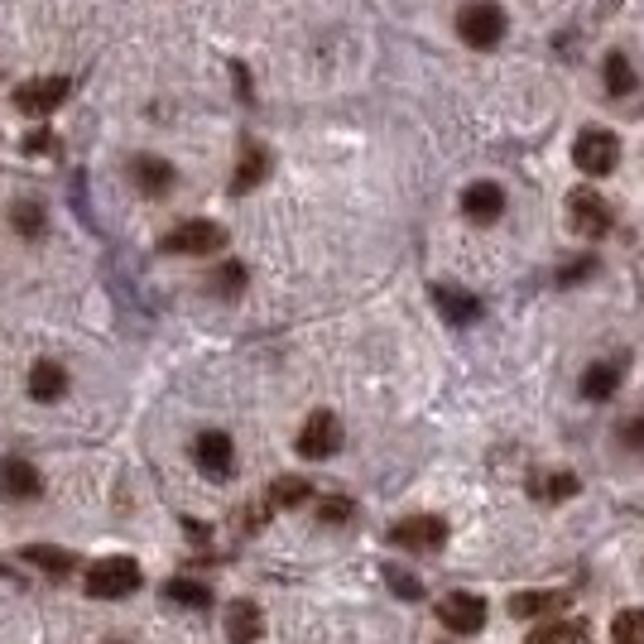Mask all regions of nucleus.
<instances>
[{
    "label": "nucleus",
    "instance_id": "obj_31",
    "mask_svg": "<svg viewBox=\"0 0 644 644\" xmlns=\"http://www.w3.org/2000/svg\"><path fill=\"white\" fill-rule=\"evenodd\" d=\"M621 443H625L630 452H644V414L625 418V424H621Z\"/></svg>",
    "mask_w": 644,
    "mask_h": 644
},
{
    "label": "nucleus",
    "instance_id": "obj_5",
    "mask_svg": "<svg viewBox=\"0 0 644 644\" xmlns=\"http://www.w3.org/2000/svg\"><path fill=\"white\" fill-rule=\"evenodd\" d=\"M568 221H572L577 236L601 241V236L611 231V203L601 193H591V188H577V193H568Z\"/></svg>",
    "mask_w": 644,
    "mask_h": 644
},
{
    "label": "nucleus",
    "instance_id": "obj_16",
    "mask_svg": "<svg viewBox=\"0 0 644 644\" xmlns=\"http://www.w3.org/2000/svg\"><path fill=\"white\" fill-rule=\"evenodd\" d=\"M265 635V615H260L255 601H231L227 607V640L231 644H255Z\"/></svg>",
    "mask_w": 644,
    "mask_h": 644
},
{
    "label": "nucleus",
    "instance_id": "obj_19",
    "mask_svg": "<svg viewBox=\"0 0 644 644\" xmlns=\"http://www.w3.org/2000/svg\"><path fill=\"white\" fill-rule=\"evenodd\" d=\"M265 174H270V150L265 144H245L241 150V164H236V178H231V193H251L255 183H265Z\"/></svg>",
    "mask_w": 644,
    "mask_h": 644
},
{
    "label": "nucleus",
    "instance_id": "obj_32",
    "mask_svg": "<svg viewBox=\"0 0 644 644\" xmlns=\"http://www.w3.org/2000/svg\"><path fill=\"white\" fill-rule=\"evenodd\" d=\"M591 270H597V260L582 255V260H572V265H563V270H558V284H577V280H587Z\"/></svg>",
    "mask_w": 644,
    "mask_h": 644
},
{
    "label": "nucleus",
    "instance_id": "obj_17",
    "mask_svg": "<svg viewBox=\"0 0 644 644\" xmlns=\"http://www.w3.org/2000/svg\"><path fill=\"white\" fill-rule=\"evenodd\" d=\"M68 394V371H63L58 361H34V371H30V400L39 404H54Z\"/></svg>",
    "mask_w": 644,
    "mask_h": 644
},
{
    "label": "nucleus",
    "instance_id": "obj_9",
    "mask_svg": "<svg viewBox=\"0 0 644 644\" xmlns=\"http://www.w3.org/2000/svg\"><path fill=\"white\" fill-rule=\"evenodd\" d=\"M73 91L68 77H34V83L15 87V111L24 116H48L54 107H63V97Z\"/></svg>",
    "mask_w": 644,
    "mask_h": 644
},
{
    "label": "nucleus",
    "instance_id": "obj_21",
    "mask_svg": "<svg viewBox=\"0 0 644 644\" xmlns=\"http://www.w3.org/2000/svg\"><path fill=\"white\" fill-rule=\"evenodd\" d=\"M24 563H34V568H39V572H48V577H68L77 558L68 554V548H48V544H30V548H24Z\"/></svg>",
    "mask_w": 644,
    "mask_h": 644
},
{
    "label": "nucleus",
    "instance_id": "obj_4",
    "mask_svg": "<svg viewBox=\"0 0 644 644\" xmlns=\"http://www.w3.org/2000/svg\"><path fill=\"white\" fill-rule=\"evenodd\" d=\"M390 544L394 548H410V554H438L448 544V524L438 515H410L390 530Z\"/></svg>",
    "mask_w": 644,
    "mask_h": 644
},
{
    "label": "nucleus",
    "instance_id": "obj_12",
    "mask_svg": "<svg viewBox=\"0 0 644 644\" xmlns=\"http://www.w3.org/2000/svg\"><path fill=\"white\" fill-rule=\"evenodd\" d=\"M433 304H438V313L452 327H471L481 318V298L467 294V288H457V284H433Z\"/></svg>",
    "mask_w": 644,
    "mask_h": 644
},
{
    "label": "nucleus",
    "instance_id": "obj_18",
    "mask_svg": "<svg viewBox=\"0 0 644 644\" xmlns=\"http://www.w3.org/2000/svg\"><path fill=\"white\" fill-rule=\"evenodd\" d=\"M563 607H568L563 591H520V597H510V615H520V621H534V615H558L563 621Z\"/></svg>",
    "mask_w": 644,
    "mask_h": 644
},
{
    "label": "nucleus",
    "instance_id": "obj_24",
    "mask_svg": "<svg viewBox=\"0 0 644 644\" xmlns=\"http://www.w3.org/2000/svg\"><path fill=\"white\" fill-rule=\"evenodd\" d=\"M601 73H607V91H611V97H630V91H635V68H630L625 54H607Z\"/></svg>",
    "mask_w": 644,
    "mask_h": 644
},
{
    "label": "nucleus",
    "instance_id": "obj_8",
    "mask_svg": "<svg viewBox=\"0 0 644 644\" xmlns=\"http://www.w3.org/2000/svg\"><path fill=\"white\" fill-rule=\"evenodd\" d=\"M438 621L452 630V635H477L485 625V601L471 597V591H448V597L438 601Z\"/></svg>",
    "mask_w": 644,
    "mask_h": 644
},
{
    "label": "nucleus",
    "instance_id": "obj_10",
    "mask_svg": "<svg viewBox=\"0 0 644 644\" xmlns=\"http://www.w3.org/2000/svg\"><path fill=\"white\" fill-rule=\"evenodd\" d=\"M0 495H6V501H39V495H44L39 467L24 462V457H6V462H0Z\"/></svg>",
    "mask_w": 644,
    "mask_h": 644
},
{
    "label": "nucleus",
    "instance_id": "obj_20",
    "mask_svg": "<svg viewBox=\"0 0 644 644\" xmlns=\"http://www.w3.org/2000/svg\"><path fill=\"white\" fill-rule=\"evenodd\" d=\"M530 644H591V630L582 621H548L534 630Z\"/></svg>",
    "mask_w": 644,
    "mask_h": 644
},
{
    "label": "nucleus",
    "instance_id": "obj_7",
    "mask_svg": "<svg viewBox=\"0 0 644 644\" xmlns=\"http://www.w3.org/2000/svg\"><path fill=\"white\" fill-rule=\"evenodd\" d=\"M341 448V424L337 414H308V424L298 428V457H308V462H323V457H332Z\"/></svg>",
    "mask_w": 644,
    "mask_h": 644
},
{
    "label": "nucleus",
    "instance_id": "obj_2",
    "mask_svg": "<svg viewBox=\"0 0 644 644\" xmlns=\"http://www.w3.org/2000/svg\"><path fill=\"white\" fill-rule=\"evenodd\" d=\"M457 34L471 48H495L505 39V10L495 0H471V6H462V15H457Z\"/></svg>",
    "mask_w": 644,
    "mask_h": 644
},
{
    "label": "nucleus",
    "instance_id": "obj_13",
    "mask_svg": "<svg viewBox=\"0 0 644 644\" xmlns=\"http://www.w3.org/2000/svg\"><path fill=\"white\" fill-rule=\"evenodd\" d=\"M193 457H197V467L207 471V477H231V467H236V448H231V438L227 433H203V438L193 443Z\"/></svg>",
    "mask_w": 644,
    "mask_h": 644
},
{
    "label": "nucleus",
    "instance_id": "obj_23",
    "mask_svg": "<svg viewBox=\"0 0 644 644\" xmlns=\"http://www.w3.org/2000/svg\"><path fill=\"white\" fill-rule=\"evenodd\" d=\"M10 227H15L24 241H39V236L48 231V212L39 203H15L10 207Z\"/></svg>",
    "mask_w": 644,
    "mask_h": 644
},
{
    "label": "nucleus",
    "instance_id": "obj_15",
    "mask_svg": "<svg viewBox=\"0 0 644 644\" xmlns=\"http://www.w3.org/2000/svg\"><path fill=\"white\" fill-rule=\"evenodd\" d=\"M130 178H135V188L144 193V197H164L168 188H174V164L168 160H160V154H140L135 164H130Z\"/></svg>",
    "mask_w": 644,
    "mask_h": 644
},
{
    "label": "nucleus",
    "instance_id": "obj_11",
    "mask_svg": "<svg viewBox=\"0 0 644 644\" xmlns=\"http://www.w3.org/2000/svg\"><path fill=\"white\" fill-rule=\"evenodd\" d=\"M462 212H467V221H477V227H491V221H501V212H505V193H501V183H491V178L467 183V193H462Z\"/></svg>",
    "mask_w": 644,
    "mask_h": 644
},
{
    "label": "nucleus",
    "instance_id": "obj_6",
    "mask_svg": "<svg viewBox=\"0 0 644 644\" xmlns=\"http://www.w3.org/2000/svg\"><path fill=\"white\" fill-rule=\"evenodd\" d=\"M227 245V231L217 227V221H183L164 236V251L168 255H212Z\"/></svg>",
    "mask_w": 644,
    "mask_h": 644
},
{
    "label": "nucleus",
    "instance_id": "obj_28",
    "mask_svg": "<svg viewBox=\"0 0 644 644\" xmlns=\"http://www.w3.org/2000/svg\"><path fill=\"white\" fill-rule=\"evenodd\" d=\"M385 582H390L394 591H400V597H404V601H424V582H418V577H414V572L394 568V563H390V568H385Z\"/></svg>",
    "mask_w": 644,
    "mask_h": 644
},
{
    "label": "nucleus",
    "instance_id": "obj_26",
    "mask_svg": "<svg viewBox=\"0 0 644 644\" xmlns=\"http://www.w3.org/2000/svg\"><path fill=\"white\" fill-rule=\"evenodd\" d=\"M308 495H313L308 481H298V477H280V481L270 485V505L274 510H294V505H304Z\"/></svg>",
    "mask_w": 644,
    "mask_h": 644
},
{
    "label": "nucleus",
    "instance_id": "obj_14",
    "mask_svg": "<svg viewBox=\"0 0 644 644\" xmlns=\"http://www.w3.org/2000/svg\"><path fill=\"white\" fill-rule=\"evenodd\" d=\"M621 380H625V357L591 361V365H587V375H582V400H591V404L611 400V394L621 390Z\"/></svg>",
    "mask_w": 644,
    "mask_h": 644
},
{
    "label": "nucleus",
    "instance_id": "obj_22",
    "mask_svg": "<svg viewBox=\"0 0 644 644\" xmlns=\"http://www.w3.org/2000/svg\"><path fill=\"white\" fill-rule=\"evenodd\" d=\"M164 597L178 601V607H188V611L212 607V591H207L203 582H193V577H174V582H164Z\"/></svg>",
    "mask_w": 644,
    "mask_h": 644
},
{
    "label": "nucleus",
    "instance_id": "obj_1",
    "mask_svg": "<svg viewBox=\"0 0 644 644\" xmlns=\"http://www.w3.org/2000/svg\"><path fill=\"white\" fill-rule=\"evenodd\" d=\"M144 582L140 577V563L135 558H125V554H116V558H101V563H91V572H87V597H97V601H121L130 597Z\"/></svg>",
    "mask_w": 644,
    "mask_h": 644
},
{
    "label": "nucleus",
    "instance_id": "obj_27",
    "mask_svg": "<svg viewBox=\"0 0 644 644\" xmlns=\"http://www.w3.org/2000/svg\"><path fill=\"white\" fill-rule=\"evenodd\" d=\"M611 640L615 644H644V611H621L611 621Z\"/></svg>",
    "mask_w": 644,
    "mask_h": 644
},
{
    "label": "nucleus",
    "instance_id": "obj_29",
    "mask_svg": "<svg viewBox=\"0 0 644 644\" xmlns=\"http://www.w3.org/2000/svg\"><path fill=\"white\" fill-rule=\"evenodd\" d=\"M212 284H217L221 298H236V294L245 288V265H221V270L212 274Z\"/></svg>",
    "mask_w": 644,
    "mask_h": 644
},
{
    "label": "nucleus",
    "instance_id": "obj_30",
    "mask_svg": "<svg viewBox=\"0 0 644 644\" xmlns=\"http://www.w3.org/2000/svg\"><path fill=\"white\" fill-rule=\"evenodd\" d=\"M351 515H357V505H351L347 495H332V501L318 505V524H347Z\"/></svg>",
    "mask_w": 644,
    "mask_h": 644
},
{
    "label": "nucleus",
    "instance_id": "obj_3",
    "mask_svg": "<svg viewBox=\"0 0 644 644\" xmlns=\"http://www.w3.org/2000/svg\"><path fill=\"white\" fill-rule=\"evenodd\" d=\"M572 164L582 168L587 178H607L615 164H621V140L611 130H582L572 144Z\"/></svg>",
    "mask_w": 644,
    "mask_h": 644
},
{
    "label": "nucleus",
    "instance_id": "obj_25",
    "mask_svg": "<svg viewBox=\"0 0 644 644\" xmlns=\"http://www.w3.org/2000/svg\"><path fill=\"white\" fill-rule=\"evenodd\" d=\"M534 495L538 501H568V495H577V477L572 471H544V477H534Z\"/></svg>",
    "mask_w": 644,
    "mask_h": 644
}]
</instances>
